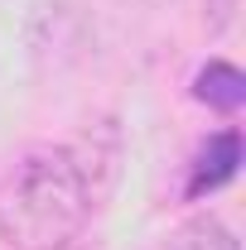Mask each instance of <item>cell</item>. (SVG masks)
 Returning a JSON list of instances; mask_svg holds the SVG:
<instances>
[{
    "instance_id": "1",
    "label": "cell",
    "mask_w": 246,
    "mask_h": 250,
    "mask_svg": "<svg viewBox=\"0 0 246 250\" xmlns=\"http://www.w3.org/2000/svg\"><path fill=\"white\" fill-rule=\"evenodd\" d=\"M97 212V178L73 145L20 154L0 173V241L10 250H68Z\"/></svg>"
},
{
    "instance_id": "2",
    "label": "cell",
    "mask_w": 246,
    "mask_h": 250,
    "mask_svg": "<svg viewBox=\"0 0 246 250\" xmlns=\"http://www.w3.org/2000/svg\"><path fill=\"white\" fill-rule=\"evenodd\" d=\"M242 168V135L237 130H217L198 145V154L188 164V197H203V192H217L222 183H232Z\"/></svg>"
},
{
    "instance_id": "3",
    "label": "cell",
    "mask_w": 246,
    "mask_h": 250,
    "mask_svg": "<svg viewBox=\"0 0 246 250\" xmlns=\"http://www.w3.org/2000/svg\"><path fill=\"white\" fill-rule=\"evenodd\" d=\"M193 96L203 101V106H213L222 116H232V111H242L246 106V72L237 62H208V67H198V77H193Z\"/></svg>"
},
{
    "instance_id": "4",
    "label": "cell",
    "mask_w": 246,
    "mask_h": 250,
    "mask_svg": "<svg viewBox=\"0 0 246 250\" xmlns=\"http://www.w3.org/2000/svg\"><path fill=\"white\" fill-rule=\"evenodd\" d=\"M159 250H242V246H237V236L217 217H193V221H184V226H174L169 241Z\"/></svg>"
}]
</instances>
